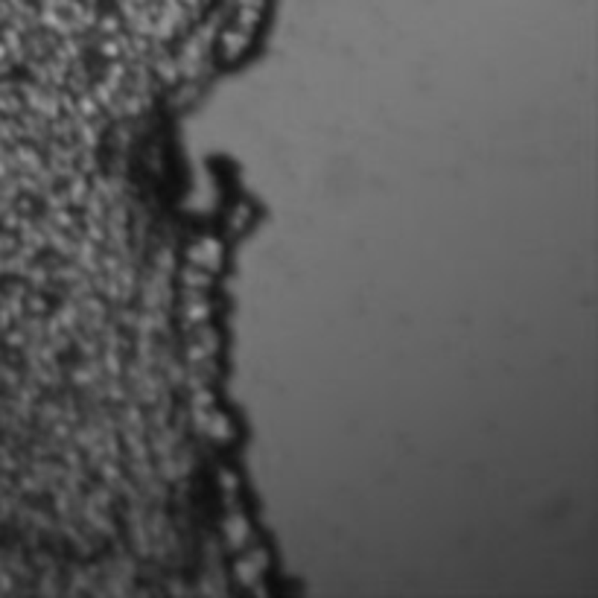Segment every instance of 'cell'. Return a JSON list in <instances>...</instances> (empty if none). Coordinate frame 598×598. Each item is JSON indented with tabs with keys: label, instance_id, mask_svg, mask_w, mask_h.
Here are the masks:
<instances>
[{
	"label": "cell",
	"instance_id": "obj_1",
	"mask_svg": "<svg viewBox=\"0 0 598 598\" xmlns=\"http://www.w3.org/2000/svg\"><path fill=\"white\" fill-rule=\"evenodd\" d=\"M222 44H228V56H239V50L245 47V44H249V38L231 33V36H225V41H222Z\"/></svg>",
	"mask_w": 598,
	"mask_h": 598
}]
</instances>
